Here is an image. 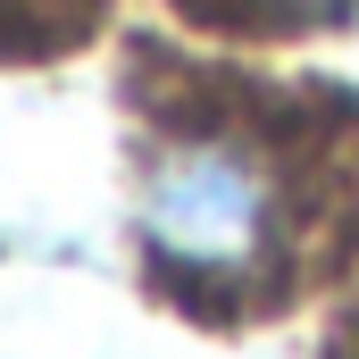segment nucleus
<instances>
[{
  "label": "nucleus",
  "instance_id": "f03ea898",
  "mask_svg": "<svg viewBox=\"0 0 359 359\" xmlns=\"http://www.w3.org/2000/svg\"><path fill=\"white\" fill-rule=\"evenodd\" d=\"M184 8L209 25H234V34H309V25L351 17L359 0H184Z\"/></svg>",
  "mask_w": 359,
  "mask_h": 359
},
{
  "label": "nucleus",
  "instance_id": "f257e3e1",
  "mask_svg": "<svg viewBox=\"0 0 359 359\" xmlns=\"http://www.w3.org/2000/svg\"><path fill=\"white\" fill-rule=\"evenodd\" d=\"M142 243L192 292H234L284 268L292 243V176L259 134L201 126L151 151L142 168Z\"/></svg>",
  "mask_w": 359,
  "mask_h": 359
}]
</instances>
